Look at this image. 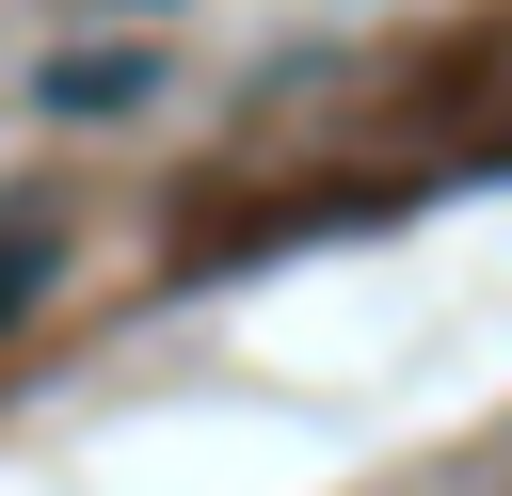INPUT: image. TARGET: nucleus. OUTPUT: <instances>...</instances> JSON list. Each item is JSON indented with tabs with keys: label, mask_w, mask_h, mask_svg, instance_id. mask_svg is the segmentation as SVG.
I'll list each match as a JSON object with an SVG mask.
<instances>
[{
	"label": "nucleus",
	"mask_w": 512,
	"mask_h": 496,
	"mask_svg": "<svg viewBox=\"0 0 512 496\" xmlns=\"http://www.w3.org/2000/svg\"><path fill=\"white\" fill-rule=\"evenodd\" d=\"M32 96H48V112H144V96H160V48H64Z\"/></svg>",
	"instance_id": "nucleus-1"
},
{
	"label": "nucleus",
	"mask_w": 512,
	"mask_h": 496,
	"mask_svg": "<svg viewBox=\"0 0 512 496\" xmlns=\"http://www.w3.org/2000/svg\"><path fill=\"white\" fill-rule=\"evenodd\" d=\"M48 272H64V224L32 208V224H0V320H32L48 304Z\"/></svg>",
	"instance_id": "nucleus-2"
}]
</instances>
